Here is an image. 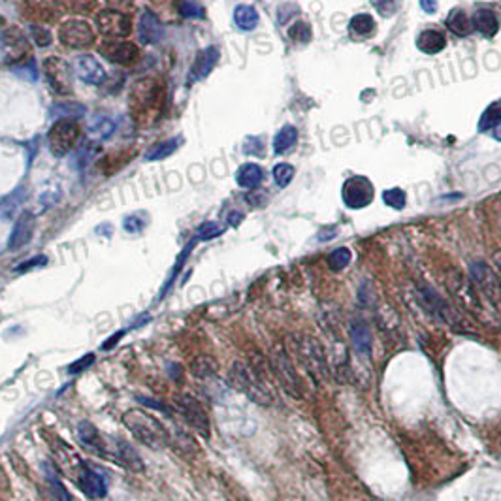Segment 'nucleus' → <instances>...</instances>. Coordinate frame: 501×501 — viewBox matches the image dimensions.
<instances>
[{
    "label": "nucleus",
    "mask_w": 501,
    "mask_h": 501,
    "mask_svg": "<svg viewBox=\"0 0 501 501\" xmlns=\"http://www.w3.org/2000/svg\"><path fill=\"white\" fill-rule=\"evenodd\" d=\"M123 424L136 439L151 449H164L172 443V437L164 428V424L142 409H130L125 413Z\"/></svg>",
    "instance_id": "4"
},
{
    "label": "nucleus",
    "mask_w": 501,
    "mask_h": 501,
    "mask_svg": "<svg viewBox=\"0 0 501 501\" xmlns=\"http://www.w3.org/2000/svg\"><path fill=\"white\" fill-rule=\"evenodd\" d=\"M59 40L70 50H87L95 44V30L84 19H70L59 28Z\"/></svg>",
    "instance_id": "10"
},
{
    "label": "nucleus",
    "mask_w": 501,
    "mask_h": 501,
    "mask_svg": "<svg viewBox=\"0 0 501 501\" xmlns=\"http://www.w3.org/2000/svg\"><path fill=\"white\" fill-rule=\"evenodd\" d=\"M95 362V355H85V357H81L79 360H76V362H72L70 366H68V374L70 375H76V374H81L84 369L91 368V364Z\"/></svg>",
    "instance_id": "50"
},
{
    "label": "nucleus",
    "mask_w": 501,
    "mask_h": 501,
    "mask_svg": "<svg viewBox=\"0 0 501 501\" xmlns=\"http://www.w3.org/2000/svg\"><path fill=\"white\" fill-rule=\"evenodd\" d=\"M81 138V127L72 117H62L53 123L47 132V144L55 156H64L78 145Z\"/></svg>",
    "instance_id": "6"
},
{
    "label": "nucleus",
    "mask_w": 501,
    "mask_h": 501,
    "mask_svg": "<svg viewBox=\"0 0 501 501\" xmlns=\"http://www.w3.org/2000/svg\"><path fill=\"white\" fill-rule=\"evenodd\" d=\"M130 115L142 127H151L162 117L166 106V84L159 78H142L132 85L130 95Z\"/></svg>",
    "instance_id": "2"
},
{
    "label": "nucleus",
    "mask_w": 501,
    "mask_h": 501,
    "mask_svg": "<svg viewBox=\"0 0 501 501\" xmlns=\"http://www.w3.org/2000/svg\"><path fill=\"white\" fill-rule=\"evenodd\" d=\"M351 340L355 349H357L360 355L369 357V352H372V341L374 340H372V332H369L368 324L362 323L360 318L351 321Z\"/></svg>",
    "instance_id": "26"
},
{
    "label": "nucleus",
    "mask_w": 501,
    "mask_h": 501,
    "mask_svg": "<svg viewBox=\"0 0 501 501\" xmlns=\"http://www.w3.org/2000/svg\"><path fill=\"white\" fill-rule=\"evenodd\" d=\"M447 36L445 33H441L437 28H426L418 34L417 47L426 55H437L439 51L445 50Z\"/></svg>",
    "instance_id": "25"
},
{
    "label": "nucleus",
    "mask_w": 501,
    "mask_h": 501,
    "mask_svg": "<svg viewBox=\"0 0 501 501\" xmlns=\"http://www.w3.org/2000/svg\"><path fill=\"white\" fill-rule=\"evenodd\" d=\"M343 202L349 209H362V207L369 206L374 200V185L368 178L362 175H355L349 178L343 185Z\"/></svg>",
    "instance_id": "12"
},
{
    "label": "nucleus",
    "mask_w": 501,
    "mask_h": 501,
    "mask_svg": "<svg viewBox=\"0 0 501 501\" xmlns=\"http://www.w3.org/2000/svg\"><path fill=\"white\" fill-rule=\"evenodd\" d=\"M179 13L185 17H198V19L204 17V10L198 4H195L192 0H181L179 2Z\"/></svg>",
    "instance_id": "47"
},
{
    "label": "nucleus",
    "mask_w": 501,
    "mask_h": 501,
    "mask_svg": "<svg viewBox=\"0 0 501 501\" xmlns=\"http://www.w3.org/2000/svg\"><path fill=\"white\" fill-rule=\"evenodd\" d=\"M264 179V170L255 162H247L236 172V181L243 189H256Z\"/></svg>",
    "instance_id": "28"
},
{
    "label": "nucleus",
    "mask_w": 501,
    "mask_h": 501,
    "mask_svg": "<svg viewBox=\"0 0 501 501\" xmlns=\"http://www.w3.org/2000/svg\"><path fill=\"white\" fill-rule=\"evenodd\" d=\"M290 343H292L296 357L300 358V362L306 366V369L313 379L324 381L328 377V362L324 357L323 345L315 338H311V335H294Z\"/></svg>",
    "instance_id": "5"
},
{
    "label": "nucleus",
    "mask_w": 501,
    "mask_h": 501,
    "mask_svg": "<svg viewBox=\"0 0 501 501\" xmlns=\"http://www.w3.org/2000/svg\"><path fill=\"white\" fill-rule=\"evenodd\" d=\"M45 473V501H72L70 492L62 486L57 469L51 463H44Z\"/></svg>",
    "instance_id": "23"
},
{
    "label": "nucleus",
    "mask_w": 501,
    "mask_h": 501,
    "mask_svg": "<svg viewBox=\"0 0 501 501\" xmlns=\"http://www.w3.org/2000/svg\"><path fill=\"white\" fill-rule=\"evenodd\" d=\"M78 439L79 443L98 458H106V460H112V449L108 447V441L102 437V434L96 430L95 424L87 422H79L78 426Z\"/></svg>",
    "instance_id": "16"
},
{
    "label": "nucleus",
    "mask_w": 501,
    "mask_h": 501,
    "mask_svg": "<svg viewBox=\"0 0 501 501\" xmlns=\"http://www.w3.org/2000/svg\"><path fill=\"white\" fill-rule=\"evenodd\" d=\"M471 25L477 33H480L486 38L496 36L500 30V19H497L496 11L488 10V8H479L471 17Z\"/></svg>",
    "instance_id": "24"
},
{
    "label": "nucleus",
    "mask_w": 501,
    "mask_h": 501,
    "mask_svg": "<svg viewBox=\"0 0 501 501\" xmlns=\"http://www.w3.org/2000/svg\"><path fill=\"white\" fill-rule=\"evenodd\" d=\"M494 264H496L497 272H500V279H501V253H496V255H494Z\"/></svg>",
    "instance_id": "57"
},
{
    "label": "nucleus",
    "mask_w": 501,
    "mask_h": 501,
    "mask_svg": "<svg viewBox=\"0 0 501 501\" xmlns=\"http://www.w3.org/2000/svg\"><path fill=\"white\" fill-rule=\"evenodd\" d=\"M349 264H351V250L347 249V247H340V249H335L330 253L328 256L330 270L341 272V270H345Z\"/></svg>",
    "instance_id": "38"
},
{
    "label": "nucleus",
    "mask_w": 501,
    "mask_h": 501,
    "mask_svg": "<svg viewBox=\"0 0 501 501\" xmlns=\"http://www.w3.org/2000/svg\"><path fill=\"white\" fill-rule=\"evenodd\" d=\"M420 8H422L426 13H435L437 11V0H420Z\"/></svg>",
    "instance_id": "55"
},
{
    "label": "nucleus",
    "mask_w": 501,
    "mask_h": 501,
    "mask_svg": "<svg viewBox=\"0 0 501 501\" xmlns=\"http://www.w3.org/2000/svg\"><path fill=\"white\" fill-rule=\"evenodd\" d=\"M138 400L142 401V403H144V405H147V407H153V409H159V411H162V413H168V415H170V413H172V409H170V405H166V403H164V401L151 400V398H142V396H139Z\"/></svg>",
    "instance_id": "53"
},
{
    "label": "nucleus",
    "mask_w": 501,
    "mask_h": 501,
    "mask_svg": "<svg viewBox=\"0 0 501 501\" xmlns=\"http://www.w3.org/2000/svg\"><path fill=\"white\" fill-rule=\"evenodd\" d=\"M471 277L480 289L485 290V294L492 301L501 300V283L500 279L492 273L490 267H486L483 262H475V264H471Z\"/></svg>",
    "instance_id": "19"
},
{
    "label": "nucleus",
    "mask_w": 501,
    "mask_h": 501,
    "mask_svg": "<svg viewBox=\"0 0 501 501\" xmlns=\"http://www.w3.org/2000/svg\"><path fill=\"white\" fill-rule=\"evenodd\" d=\"M383 200L384 204L392 207V209H403V207H405L407 196L401 189H388L383 192Z\"/></svg>",
    "instance_id": "41"
},
{
    "label": "nucleus",
    "mask_w": 501,
    "mask_h": 501,
    "mask_svg": "<svg viewBox=\"0 0 501 501\" xmlns=\"http://www.w3.org/2000/svg\"><path fill=\"white\" fill-rule=\"evenodd\" d=\"M100 53L106 61L113 62V64H121V67H128L132 62L138 61L139 50L138 45L132 42H119V40H106L102 42V45L98 47Z\"/></svg>",
    "instance_id": "15"
},
{
    "label": "nucleus",
    "mask_w": 501,
    "mask_h": 501,
    "mask_svg": "<svg viewBox=\"0 0 501 501\" xmlns=\"http://www.w3.org/2000/svg\"><path fill=\"white\" fill-rule=\"evenodd\" d=\"M51 449H53L57 468L61 469L68 479H72L85 496L91 497V500H102V497H106V480L102 479L96 471H93L64 441L57 439L55 443L51 445Z\"/></svg>",
    "instance_id": "1"
},
{
    "label": "nucleus",
    "mask_w": 501,
    "mask_h": 501,
    "mask_svg": "<svg viewBox=\"0 0 501 501\" xmlns=\"http://www.w3.org/2000/svg\"><path fill=\"white\" fill-rule=\"evenodd\" d=\"M23 189H17L16 192H11L8 198H6L4 202H2V206H0V212L4 213V215H10V213H13L19 207V204L23 202Z\"/></svg>",
    "instance_id": "46"
},
{
    "label": "nucleus",
    "mask_w": 501,
    "mask_h": 501,
    "mask_svg": "<svg viewBox=\"0 0 501 501\" xmlns=\"http://www.w3.org/2000/svg\"><path fill=\"white\" fill-rule=\"evenodd\" d=\"M447 27L451 28L456 36H468V34L473 30L471 17H469L462 8H456V10H452L451 13H449V17H447Z\"/></svg>",
    "instance_id": "30"
},
{
    "label": "nucleus",
    "mask_w": 501,
    "mask_h": 501,
    "mask_svg": "<svg viewBox=\"0 0 501 501\" xmlns=\"http://www.w3.org/2000/svg\"><path fill=\"white\" fill-rule=\"evenodd\" d=\"M418 298H420V304H422L437 321L449 324L452 328H462L463 318L460 317L435 290H432L430 287H420V289H418Z\"/></svg>",
    "instance_id": "9"
},
{
    "label": "nucleus",
    "mask_w": 501,
    "mask_h": 501,
    "mask_svg": "<svg viewBox=\"0 0 501 501\" xmlns=\"http://www.w3.org/2000/svg\"><path fill=\"white\" fill-rule=\"evenodd\" d=\"M224 232V229L219 223H204L200 229L196 230V240L209 241L213 238H217Z\"/></svg>",
    "instance_id": "42"
},
{
    "label": "nucleus",
    "mask_w": 501,
    "mask_h": 501,
    "mask_svg": "<svg viewBox=\"0 0 501 501\" xmlns=\"http://www.w3.org/2000/svg\"><path fill=\"white\" fill-rule=\"evenodd\" d=\"M219 364L217 360L213 357H207V355H202V357H196L190 364V374L195 375L196 379H212L217 375Z\"/></svg>",
    "instance_id": "32"
},
{
    "label": "nucleus",
    "mask_w": 501,
    "mask_h": 501,
    "mask_svg": "<svg viewBox=\"0 0 501 501\" xmlns=\"http://www.w3.org/2000/svg\"><path fill=\"white\" fill-rule=\"evenodd\" d=\"M96 25L100 28V33L110 38H127L132 33V19L117 10H102L96 16Z\"/></svg>",
    "instance_id": "13"
},
{
    "label": "nucleus",
    "mask_w": 501,
    "mask_h": 501,
    "mask_svg": "<svg viewBox=\"0 0 501 501\" xmlns=\"http://www.w3.org/2000/svg\"><path fill=\"white\" fill-rule=\"evenodd\" d=\"M175 411L183 417V420L189 424L190 428L198 432L202 437H209L212 435V422L207 417L206 409L200 401L196 400L195 396L190 394H179L175 396Z\"/></svg>",
    "instance_id": "7"
},
{
    "label": "nucleus",
    "mask_w": 501,
    "mask_h": 501,
    "mask_svg": "<svg viewBox=\"0 0 501 501\" xmlns=\"http://www.w3.org/2000/svg\"><path fill=\"white\" fill-rule=\"evenodd\" d=\"M0 51L4 55V61L19 64L25 62L30 57V44L28 38L23 34L19 27L6 28L2 36H0Z\"/></svg>",
    "instance_id": "11"
},
{
    "label": "nucleus",
    "mask_w": 501,
    "mask_h": 501,
    "mask_svg": "<svg viewBox=\"0 0 501 501\" xmlns=\"http://www.w3.org/2000/svg\"><path fill=\"white\" fill-rule=\"evenodd\" d=\"M108 4L112 6V10L128 11L134 8V0H108Z\"/></svg>",
    "instance_id": "54"
},
{
    "label": "nucleus",
    "mask_w": 501,
    "mask_h": 501,
    "mask_svg": "<svg viewBox=\"0 0 501 501\" xmlns=\"http://www.w3.org/2000/svg\"><path fill=\"white\" fill-rule=\"evenodd\" d=\"M375 28H377L375 19L369 16V13H357V16L349 21V34H351L355 40L372 38L375 34Z\"/></svg>",
    "instance_id": "27"
},
{
    "label": "nucleus",
    "mask_w": 501,
    "mask_h": 501,
    "mask_svg": "<svg viewBox=\"0 0 501 501\" xmlns=\"http://www.w3.org/2000/svg\"><path fill=\"white\" fill-rule=\"evenodd\" d=\"M123 335H125V330H121V332H115V334H113L112 340L106 341V343L102 345V349H112V347L115 345L117 341H121V338H123Z\"/></svg>",
    "instance_id": "56"
},
{
    "label": "nucleus",
    "mask_w": 501,
    "mask_h": 501,
    "mask_svg": "<svg viewBox=\"0 0 501 501\" xmlns=\"http://www.w3.org/2000/svg\"><path fill=\"white\" fill-rule=\"evenodd\" d=\"M128 159H130V151H128V153H123V151H113V153H108L104 159H100V161H98V170H100L102 173L110 175V173L121 170V168H123L125 164L128 162Z\"/></svg>",
    "instance_id": "34"
},
{
    "label": "nucleus",
    "mask_w": 501,
    "mask_h": 501,
    "mask_svg": "<svg viewBox=\"0 0 501 501\" xmlns=\"http://www.w3.org/2000/svg\"><path fill=\"white\" fill-rule=\"evenodd\" d=\"M496 139L497 142H501V127L496 130Z\"/></svg>",
    "instance_id": "59"
},
{
    "label": "nucleus",
    "mask_w": 501,
    "mask_h": 501,
    "mask_svg": "<svg viewBox=\"0 0 501 501\" xmlns=\"http://www.w3.org/2000/svg\"><path fill=\"white\" fill-rule=\"evenodd\" d=\"M234 23L240 30H253L258 25V11L249 4H241L234 10Z\"/></svg>",
    "instance_id": "33"
},
{
    "label": "nucleus",
    "mask_w": 501,
    "mask_h": 501,
    "mask_svg": "<svg viewBox=\"0 0 501 501\" xmlns=\"http://www.w3.org/2000/svg\"><path fill=\"white\" fill-rule=\"evenodd\" d=\"M34 229H36V219H34V213L25 212L19 215V219L13 224V230H11L10 240H8V249L10 250H19L23 247L27 246L28 241L33 240Z\"/></svg>",
    "instance_id": "17"
},
{
    "label": "nucleus",
    "mask_w": 501,
    "mask_h": 501,
    "mask_svg": "<svg viewBox=\"0 0 501 501\" xmlns=\"http://www.w3.org/2000/svg\"><path fill=\"white\" fill-rule=\"evenodd\" d=\"M145 224H147V219H145L144 213H132V215L125 217L123 221L125 230L130 232V234H138V232H142V230L145 229Z\"/></svg>",
    "instance_id": "43"
},
{
    "label": "nucleus",
    "mask_w": 501,
    "mask_h": 501,
    "mask_svg": "<svg viewBox=\"0 0 501 501\" xmlns=\"http://www.w3.org/2000/svg\"><path fill=\"white\" fill-rule=\"evenodd\" d=\"M273 181L279 185V187H287L290 185V181L294 179V168L287 164V162H279L273 168Z\"/></svg>",
    "instance_id": "39"
},
{
    "label": "nucleus",
    "mask_w": 501,
    "mask_h": 501,
    "mask_svg": "<svg viewBox=\"0 0 501 501\" xmlns=\"http://www.w3.org/2000/svg\"><path fill=\"white\" fill-rule=\"evenodd\" d=\"M164 38V28H162L159 17L153 11H145L138 23V40L139 44L155 45Z\"/></svg>",
    "instance_id": "20"
},
{
    "label": "nucleus",
    "mask_w": 501,
    "mask_h": 501,
    "mask_svg": "<svg viewBox=\"0 0 501 501\" xmlns=\"http://www.w3.org/2000/svg\"><path fill=\"white\" fill-rule=\"evenodd\" d=\"M372 4L384 17L394 16L396 10H398V0H372Z\"/></svg>",
    "instance_id": "49"
},
{
    "label": "nucleus",
    "mask_w": 501,
    "mask_h": 501,
    "mask_svg": "<svg viewBox=\"0 0 501 501\" xmlns=\"http://www.w3.org/2000/svg\"><path fill=\"white\" fill-rule=\"evenodd\" d=\"M289 38L296 44H307L311 40V28L307 25L306 21H298L294 23L292 27L289 28Z\"/></svg>",
    "instance_id": "40"
},
{
    "label": "nucleus",
    "mask_w": 501,
    "mask_h": 501,
    "mask_svg": "<svg viewBox=\"0 0 501 501\" xmlns=\"http://www.w3.org/2000/svg\"><path fill=\"white\" fill-rule=\"evenodd\" d=\"M45 262H47V258H45V256H34V258H30V260L19 264V266L16 267V272L17 273H25V272H28V270H34V267L44 266Z\"/></svg>",
    "instance_id": "51"
},
{
    "label": "nucleus",
    "mask_w": 501,
    "mask_h": 501,
    "mask_svg": "<svg viewBox=\"0 0 501 501\" xmlns=\"http://www.w3.org/2000/svg\"><path fill=\"white\" fill-rule=\"evenodd\" d=\"M21 11L23 16L27 17V19H33V21H40V23H50L55 19V13L50 10V8H45V6L38 4V2H25V4L21 6Z\"/></svg>",
    "instance_id": "35"
},
{
    "label": "nucleus",
    "mask_w": 501,
    "mask_h": 501,
    "mask_svg": "<svg viewBox=\"0 0 501 501\" xmlns=\"http://www.w3.org/2000/svg\"><path fill=\"white\" fill-rule=\"evenodd\" d=\"M456 281H458L456 284H451L452 294L456 296L458 301H460L463 307H468L469 311L479 313L480 311V301L475 298V294L471 292V289L468 287V283H466L463 279L458 277V275H456Z\"/></svg>",
    "instance_id": "29"
},
{
    "label": "nucleus",
    "mask_w": 501,
    "mask_h": 501,
    "mask_svg": "<svg viewBox=\"0 0 501 501\" xmlns=\"http://www.w3.org/2000/svg\"><path fill=\"white\" fill-rule=\"evenodd\" d=\"M179 144H181V139L179 138L161 142V144H156L155 147H151V149L147 151L145 159H147V161H162V159H166V156L172 155L173 151L179 147Z\"/></svg>",
    "instance_id": "37"
},
{
    "label": "nucleus",
    "mask_w": 501,
    "mask_h": 501,
    "mask_svg": "<svg viewBox=\"0 0 501 501\" xmlns=\"http://www.w3.org/2000/svg\"><path fill=\"white\" fill-rule=\"evenodd\" d=\"M296 142H298V130H296L292 125H287V127L281 128V130L275 134V138H273V153L283 155V153H287V151L294 147Z\"/></svg>",
    "instance_id": "31"
},
{
    "label": "nucleus",
    "mask_w": 501,
    "mask_h": 501,
    "mask_svg": "<svg viewBox=\"0 0 501 501\" xmlns=\"http://www.w3.org/2000/svg\"><path fill=\"white\" fill-rule=\"evenodd\" d=\"M112 460H115L121 468L128 469L130 473H144V460L138 454V451L127 441L119 439L115 443V447L112 449Z\"/></svg>",
    "instance_id": "18"
},
{
    "label": "nucleus",
    "mask_w": 501,
    "mask_h": 501,
    "mask_svg": "<svg viewBox=\"0 0 501 501\" xmlns=\"http://www.w3.org/2000/svg\"><path fill=\"white\" fill-rule=\"evenodd\" d=\"M243 151H246L247 155L262 156L264 155V142H262L258 136H249V138L243 142Z\"/></svg>",
    "instance_id": "48"
},
{
    "label": "nucleus",
    "mask_w": 501,
    "mask_h": 501,
    "mask_svg": "<svg viewBox=\"0 0 501 501\" xmlns=\"http://www.w3.org/2000/svg\"><path fill=\"white\" fill-rule=\"evenodd\" d=\"M76 72H78L79 79H84L85 84L100 85L106 79V70L100 62L96 61L95 57L81 55L76 61Z\"/></svg>",
    "instance_id": "21"
},
{
    "label": "nucleus",
    "mask_w": 501,
    "mask_h": 501,
    "mask_svg": "<svg viewBox=\"0 0 501 501\" xmlns=\"http://www.w3.org/2000/svg\"><path fill=\"white\" fill-rule=\"evenodd\" d=\"M219 61V50L217 47H206L202 50L195 59V64L190 68V76H189V84L192 81H200V79L207 78L209 72L213 70V67L217 64Z\"/></svg>",
    "instance_id": "22"
},
{
    "label": "nucleus",
    "mask_w": 501,
    "mask_h": 501,
    "mask_svg": "<svg viewBox=\"0 0 501 501\" xmlns=\"http://www.w3.org/2000/svg\"><path fill=\"white\" fill-rule=\"evenodd\" d=\"M272 369L279 383H281V386L290 396H294V398H301L304 396V384H301L300 375H298V372H296L292 362H290L289 352L284 351L281 345H277L272 351Z\"/></svg>",
    "instance_id": "8"
},
{
    "label": "nucleus",
    "mask_w": 501,
    "mask_h": 501,
    "mask_svg": "<svg viewBox=\"0 0 501 501\" xmlns=\"http://www.w3.org/2000/svg\"><path fill=\"white\" fill-rule=\"evenodd\" d=\"M95 0H70V8L78 13H89L95 10Z\"/></svg>",
    "instance_id": "52"
},
{
    "label": "nucleus",
    "mask_w": 501,
    "mask_h": 501,
    "mask_svg": "<svg viewBox=\"0 0 501 501\" xmlns=\"http://www.w3.org/2000/svg\"><path fill=\"white\" fill-rule=\"evenodd\" d=\"M30 36H33V42L36 45H40V47H47V45H51V33L47 30V28L40 27V25H33L30 27Z\"/></svg>",
    "instance_id": "44"
},
{
    "label": "nucleus",
    "mask_w": 501,
    "mask_h": 501,
    "mask_svg": "<svg viewBox=\"0 0 501 501\" xmlns=\"http://www.w3.org/2000/svg\"><path fill=\"white\" fill-rule=\"evenodd\" d=\"M334 234H335V230H330V232H326V234H318V240L326 241V240H330V238H332Z\"/></svg>",
    "instance_id": "58"
},
{
    "label": "nucleus",
    "mask_w": 501,
    "mask_h": 501,
    "mask_svg": "<svg viewBox=\"0 0 501 501\" xmlns=\"http://www.w3.org/2000/svg\"><path fill=\"white\" fill-rule=\"evenodd\" d=\"M44 74L50 81L51 89L57 95H70L72 93V74L70 68L59 57H47L44 62Z\"/></svg>",
    "instance_id": "14"
},
{
    "label": "nucleus",
    "mask_w": 501,
    "mask_h": 501,
    "mask_svg": "<svg viewBox=\"0 0 501 501\" xmlns=\"http://www.w3.org/2000/svg\"><path fill=\"white\" fill-rule=\"evenodd\" d=\"M500 125H501V100H496L492 102L490 106L485 110V113L480 115L479 132H486V130L497 128Z\"/></svg>",
    "instance_id": "36"
},
{
    "label": "nucleus",
    "mask_w": 501,
    "mask_h": 501,
    "mask_svg": "<svg viewBox=\"0 0 501 501\" xmlns=\"http://www.w3.org/2000/svg\"><path fill=\"white\" fill-rule=\"evenodd\" d=\"M229 383L230 386H234L238 392L246 394L250 401H255L258 405H272V390L266 384V379L258 368H253L243 362H234L229 372Z\"/></svg>",
    "instance_id": "3"
},
{
    "label": "nucleus",
    "mask_w": 501,
    "mask_h": 501,
    "mask_svg": "<svg viewBox=\"0 0 501 501\" xmlns=\"http://www.w3.org/2000/svg\"><path fill=\"white\" fill-rule=\"evenodd\" d=\"M113 128H115V125H113L112 119L108 117H96L95 123L91 125V132L96 134V136H110V134L113 132Z\"/></svg>",
    "instance_id": "45"
}]
</instances>
